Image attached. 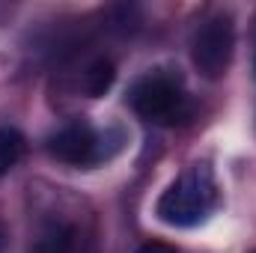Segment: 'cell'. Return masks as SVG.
Returning <instances> with one entry per match:
<instances>
[{
  "label": "cell",
  "instance_id": "3",
  "mask_svg": "<svg viewBox=\"0 0 256 253\" xmlns=\"http://www.w3.org/2000/svg\"><path fill=\"white\" fill-rule=\"evenodd\" d=\"M232 51H236V21L226 12H214L208 15L191 42V60L196 72L208 80H218L226 74V68L232 63Z\"/></svg>",
  "mask_w": 256,
  "mask_h": 253
},
{
  "label": "cell",
  "instance_id": "4",
  "mask_svg": "<svg viewBox=\"0 0 256 253\" xmlns=\"http://www.w3.org/2000/svg\"><path fill=\"white\" fill-rule=\"evenodd\" d=\"M48 152L72 167H86L102 161L104 149H102V134L86 122H72V126L60 128L51 140H48Z\"/></svg>",
  "mask_w": 256,
  "mask_h": 253
},
{
  "label": "cell",
  "instance_id": "5",
  "mask_svg": "<svg viewBox=\"0 0 256 253\" xmlns=\"http://www.w3.org/2000/svg\"><path fill=\"white\" fill-rule=\"evenodd\" d=\"M72 250H74V230L72 226L45 230L30 248V253H72Z\"/></svg>",
  "mask_w": 256,
  "mask_h": 253
},
{
  "label": "cell",
  "instance_id": "7",
  "mask_svg": "<svg viewBox=\"0 0 256 253\" xmlns=\"http://www.w3.org/2000/svg\"><path fill=\"white\" fill-rule=\"evenodd\" d=\"M110 84H114V63L110 60H96V63L84 72V90L92 98L96 96H104V90Z\"/></svg>",
  "mask_w": 256,
  "mask_h": 253
},
{
  "label": "cell",
  "instance_id": "8",
  "mask_svg": "<svg viewBox=\"0 0 256 253\" xmlns=\"http://www.w3.org/2000/svg\"><path fill=\"white\" fill-rule=\"evenodd\" d=\"M137 253H176V250H173V248H167V244H158V242H155V244H143Z\"/></svg>",
  "mask_w": 256,
  "mask_h": 253
},
{
  "label": "cell",
  "instance_id": "1",
  "mask_svg": "<svg viewBox=\"0 0 256 253\" xmlns=\"http://www.w3.org/2000/svg\"><path fill=\"white\" fill-rule=\"evenodd\" d=\"M218 182L206 164H194L158 196L155 214L167 226H196L218 208Z\"/></svg>",
  "mask_w": 256,
  "mask_h": 253
},
{
  "label": "cell",
  "instance_id": "6",
  "mask_svg": "<svg viewBox=\"0 0 256 253\" xmlns=\"http://www.w3.org/2000/svg\"><path fill=\"white\" fill-rule=\"evenodd\" d=\"M24 155V134L18 128H0V176H6Z\"/></svg>",
  "mask_w": 256,
  "mask_h": 253
},
{
  "label": "cell",
  "instance_id": "2",
  "mask_svg": "<svg viewBox=\"0 0 256 253\" xmlns=\"http://www.w3.org/2000/svg\"><path fill=\"white\" fill-rule=\"evenodd\" d=\"M131 108L146 120L158 126H176L191 116V102L182 90V84L167 72H149L131 86Z\"/></svg>",
  "mask_w": 256,
  "mask_h": 253
},
{
  "label": "cell",
  "instance_id": "9",
  "mask_svg": "<svg viewBox=\"0 0 256 253\" xmlns=\"http://www.w3.org/2000/svg\"><path fill=\"white\" fill-rule=\"evenodd\" d=\"M3 244H6V232H3V224H0V250H3Z\"/></svg>",
  "mask_w": 256,
  "mask_h": 253
}]
</instances>
